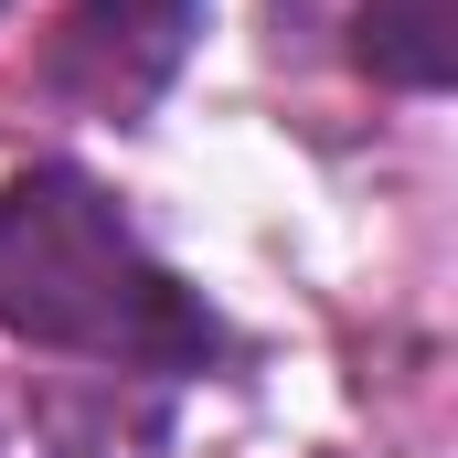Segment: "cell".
<instances>
[{
    "label": "cell",
    "mask_w": 458,
    "mask_h": 458,
    "mask_svg": "<svg viewBox=\"0 0 458 458\" xmlns=\"http://www.w3.org/2000/svg\"><path fill=\"white\" fill-rule=\"evenodd\" d=\"M0 331L117 373H203L225 342L214 310L139 245V225L86 171L0 182Z\"/></svg>",
    "instance_id": "obj_1"
},
{
    "label": "cell",
    "mask_w": 458,
    "mask_h": 458,
    "mask_svg": "<svg viewBox=\"0 0 458 458\" xmlns=\"http://www.w3.org/2000/svg\"><path fill=\"white\" fill-rule=\"evenodd\" d=\"M182 21H192V0H75V54L97 64L107 97H139L171 75Z\"/></svg>",
    "instance_id": "obj_2"
},
{
    "label": "cell",
    "mask_w": 458,
    "mask_h": 458,
    "mask_svg": "<svg viewBox=\"0 0 458 458\" xmlns=\"http://www.w3.org/2000/svg\"><path fill=\"white\" fill-rule=\"evenodd\" d=\"M448 43H458V0H362V64L384 86H448Z\"/></svg>",
    "instance_id": "obj_3"
}]
</instances>
